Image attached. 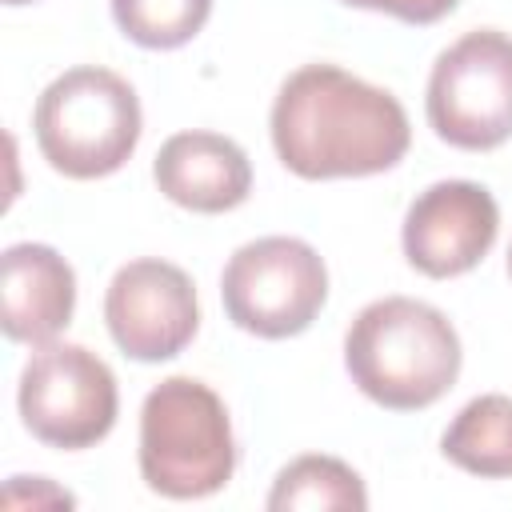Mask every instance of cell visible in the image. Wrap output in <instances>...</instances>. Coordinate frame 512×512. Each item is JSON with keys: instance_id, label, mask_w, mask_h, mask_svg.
Returning <instances> with one entry per match:
<instances>
[{"instance_id": "cell-3", "label": "cell", "mask_w": 512, "mask_h": 512, "mask_svg": "<svg viewBox=\"0 0 512 512\" xmlns=\"http://www.w3.org/2000/svg\"><path fill=\"white\" fill-rule=\"evenodd\" d=\"M236 472V440L224 400L192 376L160 380L140 408V476L168 500L220 492Z\"/></svg>"}, {"instance_id": "cell-12", "label": "cell", "mask_w": 512, "mask_h": 512, "mask_svg": "<svg viewBox=\"0 0 512 512\" xmlns=\"http://www.w3.org/2000/svg\"><path fill=\"white\" fill-rule=\"evenodd\" d=\"M440 448L456 468L472 476L484 480L512 476V396L488 392L468 400L444 428Z\"/></svg>"}, {"instance_id": "cell-15", "label": "cell", "mask_w": 512, "mask_h": 512, "mask_svg": "<svg viewBox=\"0 0 512 512\" xmlns=\"http://www.w3.org/2000/svg\"><path fill=\"white\" fill-rule=\"evenodd\" d=\"M348 8H368V12H384L396 16L404 24H436L440 16H448L460 0H340Z\"/></svg>"}, {"instance_id": "cell-11", "label": "cell", "mask_w": 512, "mask_h": 512, "mask_svg": "<svg viewBox=\"0 0 512 512\" xmlns=\"http://www.w3.org/2000/svg\"><path fill=\"white\" fill-rule=\"evenodd\" d=\"M4 332L20 344H48L76 308V272L48 244H12L0 260Z\"/></svg>"}, {"instance_id": "cell-17", "label": "cell", "mask_w": 512, "mask_h": 512, "mask_svg": "<svg viewBox=\"0 0 512 512\" xmlns=\"http://www.w3.org/2000/svg\"><path fill=\"white\" fill-rule=\"evenodd\" d=\"M4 4H28V0H4Z\"/></svg>"}, {"instance_id": "cell-6", "label": "cell", "mask_w": 512, "mask_h": 512, "mask_svg": "<svg viewBox=\"0 0 512 512\" xmlns=\"http://www.w3.org/2000/svg\"><path fill=\"white\" fill-rule=\"evenodd\" d=\"M424 108L444 144L500 148L512 136V36L476 28L448 44L432 64Z\"/></svg>"}, {"instance_id": "cell-2", "label": "cell", "mask_w": 512, "mask_h": 512, "mask_svg": "<svg viewBox=\"0 0 512 512\" xmlns=\"http://www.w3.org/2000/svg\"><path fill=\"white\" fill-rule=\"evenodd\" d=\"M460 336L452 320L412 296H384L356 312L344 336L352 384L392 412L436 404L460 376Z\"/></svg>"}, {"instance_id": "cell-10", "label": "cell", "mask_w": 512, "mask_h": 512, "mask_svg": "<svg viewBox=\"0 0 512 512\" xmlns=\"http://www.w3.org/2000/svg\"><path fill=\"white\" fill-rule=\"evenodd\" d=\"M160 192L188 212H232L252 192L244 148L220 132H176L152 160Z\"/></svg>"}, {"instance_id": "cell-8", "label": "cell", "mask_w": 512, "mask_h": 512, "mask_svg": "<svg viewBox=\"0 0 512 512\" xmlns=\"http://www.w3.org/2000/svg\"><path fill=\"white\" fill-rule=\"evenodd\" d=\"M104 320L124 356L140 364L172 360L192 344L200 328L196 284L184 268L168 260H132L108 284Z\"/></svg>"}, {"instance_id": "cell-4", "label": "cell", "mask_w": 512, "mask_h": 512, "mask_svg": "<svg viewBox=\"0 0 512 512\" xmlns=\"http://www.w3.org/2000/svg\"><path fill=\"white\" fill-rule=\"evenodd\" d=\"M140 124V100L132 84L96 64L56 76L32 112L44 160L72 180L120 172L140 144Z\"/></svg>"}, {"instance_id": "cell-5", "label": "cell", "mask_w": 512, "mask_h": 512, "mask_svg": "<svg viewBox=\"0 0 512 512\" xmlns=\"http://www.w3.org/2000/svg\"><path fill=\"white\" fill-rule=\"evenodd\" d=\"M220 300L236 328L264 340H288L320 316L328 300V268L308 240L264 236L228 256Z\"/></svg>"}, {"instance_id": "cell-14", "label": "cell", "mask_w": 512, "mask_h": 512, "mask_svg": "<svg viewBox=\"0 0 512 512\" xmlns=\"http://www.w3.org/2000/svg\"><path fill=\"white\" fill-rule=\"evenodd\" d=\"M120 32L140 48H180L212 16V0H112Z\"/></svg>"}, {"instance_id": "cell-16", "label": "cell", "mask_w": 512, "mask_h": 512, "mask_svg": "<svg viewBox=\"0 0 512 512\" xmlns=\"http://www.w3.org/2000/svg\"><path fill=\"white\" fill-rule=\"evenodd\" d=\"M508 276H512V248H508Z\"/></svg>"}, {"instance_id": "cell-7", "label": "cell", "mask_w": 512, "mask_h": 512, "mask_svg": "<svg viewBox=\"0 0 512 512\" xmlns=\"http://www.w3.org/2000/svg\"><path fill=\"white\" fill-rule=\"evenodd\" d=\"M24 428L48 444V448H92L100 444L120 408L116 376L112 368L88 352L84 344H40L24 372L16 392Z\"/></svg>"}, {"instance_id": "cell-13", "label": "cell", "mask_w": 512, "mask_h": 512, "mask_svg": "<svg viewBox=\"0 0 512 512\" xmlns=\"http://www.w3.org/2000/svg\"><path fill=\"white\" fill-rule=\"evenodd\" d=\"M272 512H364L368 492L364 480L336 456H296L288 468H280L272 492Z\"/></svg>"}, {"instance_id": "cell-1", "label": "cell", "mask_w": 512, "mask_h": 512, "mask_svg": "<svg viewBox=\"0 0 512 512\" xmlns=\"http://www.w3.org/2000/svg\"><path fill=\"white\" fill-rule=\"evenodd\" d=\"M408 144L404 104L336 64H304L276 92L272 148L300 180L376 176L396 168Z\"/></svg>"}, {"instance_id": "cell-9", "label": "cell", "mask_w": 512, "mask_h": 512, "mask_svg": "<svg viewBox=\"0 0 512 512\" xmlns=\"http://www.w3.org/2000/svg\"><path fill=\"white\" fill-rule=\"evenodd\" d=\"M500 232V208L476 180L428 184L404 212V256L432 280L472 272Z\"/></svg>"}]
</instances>
